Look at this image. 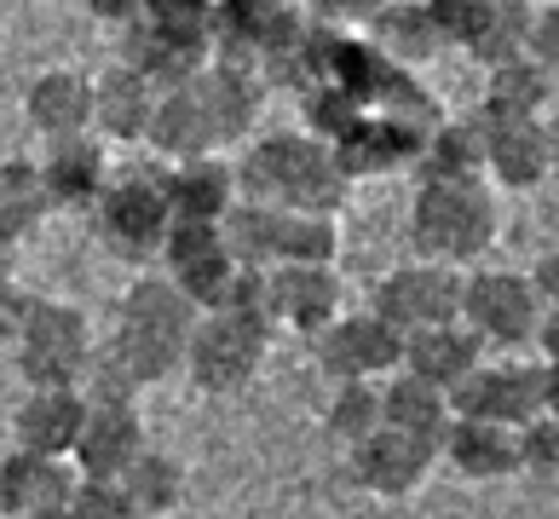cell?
I'll list each match as a JSON object with an SVG mask.
<instances>
[{"label":"cell","mask_w":559,"mask_h":519,"mask_svg":"<svg viewBox=\"0 0 559 519\" xmlns=\"http://www.w3.org/2000/svg\"><path fill=\"white\" fill-rule=\"evenodd\" d=\"M191 329H197V306L185 300L168 278H139L128 288V300H121V318H116V335L105 346V358L133 387H156L185 364Z\"/></svg>","instance_id":"cell-1"},{"label":"cell","mask_w":559,"mask_h":519,"mask_svg":"<svg viewBox=\"0 0 559 519\" xmlns=\"http://www.w3.org/2000/svg\"><path fill=\"white\" fill-rule=\"evenodd\" d=\"M237 191L248 202L335 214V202L346 197V168L329 144L306 139V133H277L248 151V162L237 168Z\"/></svg>","instance_id":"cell-2"},{"label":"cell","mask_w":559,"mask_h":519,"mask_svg":"<svg viewBox=\"0 0 559 519\" xmlns=\"http://www.w3.org/2000/svg\"><path fill=\"white\" fill-rule=\"evenodd\" d=\"M409 243L421 260L467 266L496 243V202L479 179H421L409 208Z\"/></svg>","instance_id":"cell-3"},{"label":"cell","mask_w":559,"mask_h":519,"mask_svg":"<svg viewBox=\"0 0 559 519\" xmlns=\"http://www.w3.org/2000/svg\"><path fill=\"white\" fill-rule=\"evenodd\" d=\"M272 335L277 323L265 318H242V311H209V318H197L191 329V346H185V369H191V381L202 392H242L248 381L260 376L265 352H272Z\"/></svg>","instance_id":"cell-4"},{"label":"cell","mask_w":559,"mask_h":519,"mask_svg":"<svg viewBox=\"0 0 559 519\" xmlns=\"http://www.w3.org/2000/svg\"><path fill=\"white\" fill-rule=\"evenodd\" d=\"M93 318L70 300H35L17 335V369L29 387H81L93 369Z\"/></svg>","instance_id":"cell-5"},{"label":"cell","mask_w":559,"mask_h":519,"mask_svg":"<svg viewBox=\"0 0 559 519\" xmlns=\"http://www.w3.org/2000/svg\"><path fill=\"white\" fill-rule=\"evenodd\" d=\"M93 232L121 260L162 255V248H168V232H174V208H168V185H162V174L110 179L105 197L93 202Z\"/></svg>","instance_id":"cell-6"},{"label":"cell","mask_w":559,"mask_h":519,"mask_svg":"<svg viewBox=\"0 0 559 519\" xmlns=\"http://www.w3.org/2000/svg\"><path fill=\"white\" fill-rule=\"evenodd\" d=\"M462 323L485 346H508V352L531 346L536 323H543V300H536V288H531V272H502V266L467 272V283H462Z\"/></svg>","instance_id":"cell-7"},{"label":"cell","mask_w":559,"mask_h":519,"mask_svg":"<svg viewBox=\"0 0 559 519\" xmlns=\"http://www.w3.org/2000/svg\"><path fill=\"white\" fill-rule=\"evenodd\" d=\"M462 283L467 278L444 260H409V266H399V272H386L376 283V306L369 311H381L399 335L462 323Z\"/></svg>","instance_id":"cell-8"},{"label":"cell","mask_w":559,"mask_h":519,"mask_svg":"<svg viewBox=\"0 0 559 519\" xmlns=\"http://www.w3.org/2000/svg\"><path fill=\"white\" fill-rule=\"evenodd\" d=\"M450 410L455 415H479V422H502V427H525L531 415L548 410V364H479L467 381L450 387Z\"/></svg>","instance_id":"cell-9"},{"label":"cell","mask_w":559,"mask_h":519,"mask_svg":"<svg viewBox=\"0 0 559 519\" xmlns=\"http://www.w3.org/2000/svg\"><path fill=\"white\" fill-rule=\"evenodd\" d=\"M312 341H318V369L329 381H376L386 369H404V335L381 311H341Z\"/></svg>","instance_id":"cell-10"},{"label":"cell","mask_w":559,"mask_h":519,"mask_svg":"<svg viewBox=\"0 0 559 519\" xmlns=\"http://www.w3.org/2000/svg\"><path fill=\"white\" fill-rule=\"evenodd\" d=\"M144 450H151V433H144L133 404H87L70 462L81 480H121Z\"/></svg>","instance_id":"cell-11"},{"label":"cell","mask_w":559,"mask_h":519,"mask_svg":"<svg viewBox=\"0 0 559 519\" xmlns=\"http://www.w3.org/2000/svg\"><path fill=\"white\" fill-rule=\"evenodd\" d=\"M144 133H151V144L168 162H191V156L214 151L225 133H219V116L209 104V87H202V70L191 81H179V87L156 93V110H151V128Z\"/></svg>","instance_id":"cell-12"},{"label":"cell","mask_w":559,"mask_h":519,"mask_svg":"<svg viewBox=\"0 0 559 519\" xmlns=\"http://www.w3.org/2000/svg\"><path fill=\"white\" fill-rule=\"evenodd\" d=\"M162 255H168V283L197 311L219 306L225 283H231V272H237V260L225 255V243H219V225H174Z\"/></svg>","instance_id":"cell-13"},{"label":"cell","mask_w":559,"mask_h":519,"mask_svg":"<svg viewBox=\"0 0 559 519\" xmlns=\"http://www.w3.org/2000/svg\"><path fill=\"white\" fill-rule=\"evenodd\" d=\"M432 456H439L432 445L409 439V433H399V427H381V433H369L364 445H352V473H358V485H364L369 496L399 503V496H409V491L427 485Z\"/></svg>","instance_id":"cell-14"},{"label":"cell","mask_w":559,"mask_h":519,"mask_svg":"<svg viewBox=\"0 0 559 519\" xmlns=\"http://www.w3.org/2000/svg\"><path fill=\"white\" fill-rule=\"evenodd\" d=\"M168 208H174V225H219L225 214L237 208V168L225 156H191V162H174L168 174Z\"/></svg>","instance_id":"cell-15"},{"label":"cell","mask_w":559,"mask_h":519,"mask_svg":"<svg viewBox=\"0 0 559 519\" xmlns=\"http://www.w3.org/2000/svg\"><path fill=\"white\" fill-rule=\"evenodd\" d=\"M439 450L473 485H496V480H513V473H520V427L479 422V415H455Z\"/></svg>","instance_id":"cell-16"},{"label":"cell","mask_w":559,"mask_h":519,"mask_svg":"<svg viewBox=\"0 0 559 519\" xmlns=\"http://www.w3.org/2000/svg\"><path fill=\"white\" fill-rule=\"evenodd\" d=\"M272 318L318 335L341 318V272L335 266H272Z\"/></svg>","instance_id":"cell-17"},{"label":"cell","mask_w":559,"mask_h":519,"mask_svg":"<svg viewBox=\"0 0 559 519\" xmlns=\"http://www.w3.org/2000/svg\"><path fill=\"white\" fill-rule=\"evenodd\" d=\"M81 422H87V399H81V387H29V399L17 404V415H12V433H17V450L64 456V462H70Z\"/></svg>","instance_id":"cell-18"},{"label":"cell","mask_w":559,"mask_h":519,"mask_svg":"<svg viewBox=\"0 0 559 519\" xmlns=\"http://www.w3.org/2000/svg\"><path fill=\"white\" fill-rule=\"evenodd\" d=\"M75 480L81 473L64 462V456H35V450H17L0 462V514L24 519L35 508H58L75 496Z\"/></svg>","instance_id":"cell-19"},{"label":"cell","mask_w":559,"mask_h":519,"mask_svg":"<svg viewBox=\"0 0 559 519\" xmlns=\"http://www.w3.org/2000/svg\"><path fill=\"white\" fill-rule=\"evenodd\" d=\"M40 179H47V197L52 208H93L110 185V162H105V144L93 133H70V139H52L47 162H40Z\"/></svg>","instance_id":"cell-20"},{"label":"cell","mask_w":559,"mask_h":519,"mask_svg":"<svg viewBox=\"0 0 559 519\" xmlns=\"http://www.w3.org/2000/svg\"><path fill=\"white\" fill-rule=\"evenodd\" d=\"M479 364H485V341L473 335L467 323H439V329L404 335V369L421 376V381H432V387H444V392L455 381H467Z\"/></svg>","instance_id":"cell-21"},{"label":"cell","mask_w":559,"mask_h":519,"mask_svg":"<svg viewBox=\"0 0 559 519\" xmlns=\"http://www.w3.org/2000/svg\"><path fill=\"white\" fill-rule=\"evenodd\" d=\"M485 174H496V179L508 185V191H536V185L554 174L543 121H496V116H490Z\"/></svg>","instance_id":"cell-22"},{"label":"cell","mask_w":559,"mask_h":519,"mask_svg":"<svg viewBox=\"0 0 559 519\" xmlns=\"http://www.w3.org/2000/svg\"><path fill=\"white\" fill-rule=\"evenodd\" d=\"M381 422L439 450L450 422H455V410H450V392L444 387H432V381H421V376H409V369H404V376H392L381 387Z\"/></svg>","instance_id":"cell-23"},{"label":"cell","mask_w":559,"mask_h":519,"mask_svg":"<svg viewBox=\"0 0 559 519\" xmlns=\"http://www.w3.org/2000/svg\"><path fill=\"white\" fill-rule=\"evenodd\" d=\"M29 121L47 139L93 133V75L87 70H47V75H35Z\"/></svg>","instance_id":"cell-24"},{"label":"cell","mask_w":559,"mask_h":519,"mask_svg":"<svg viewBox=\"0 0 559 519\" xmlns=\"http://www.w3.org/2000/svg\"><path fill=\"white\" fill-rule=\"evenodd\" d=\"M156 110V87L133 64H116L93 81V128L105 139H144Z\"/></svg>","instance_id":"cell-25"},{"label":"cell","mask_w":559,"mask_h":519,"mask_svg":"<svg viewBox=\"0 0 559 519\" xmlns=\"http://www.w3.org/2000/svg\"><path fill=\"white\" fill-rule=\"evenodd\" d=\"M485 144H490V116H455L439 121L421 144V179H479L485 174Z\"/></svg>","instance_id":"cell-26"},{"label":"cell","mask_w":559,"mask_h":519,"mask_svg":"<svg viewBox=\"0 0 559 519\" xmlns=\"http://www.w3.org/2000/svg\"><path fill=\"white\" fill-rule=\"evenodd\" d=\"M548 110H554V70L531 64V58H513V64L490 70L485 116H496V121H543Z\"/></svg>","instance_id":"cell-27"},{"label":"cell","mask_w":559,"mask_h":519,"mask_svg":"<svg viewBox=\"0 0 559 519\" xmlns=\"http://www.w3.org/2000/svg\"><path fill=\"white\" fill-rule=\"evenodd\" d=\"M335 248H341L335 214H312V208H277L272 266H335Z\"/></svg>","instance_id":"cell-28"},{"label":"cell","mask_w":559,"mask_h":519,"mask_svg":"<svg viewBox=\"0 0 559 519\" xmlns=\"http://www.w3.org/2000/svg\"><path fill=\"white\" fill-rule=\"evenodd\" d=\"M369 30H376V52L386 58V64H421V58H432L444 47L439 30H432V17H427V7H416V0L376 7Z\"/></svg>","instance_id":"cell-29"},{"label":"cell","mask_w":559,"mask_h":519,"mask_svg":"<svg viewBox=\"0 0 559 519\" xmlns=\"http://www.w3.org/2000/svg\"><path fill=\"white\" fill-rule=\"evenodd\" d=\"M47 179H40V162L29 156H12L0 162V237L7 243H24L40 220H47Z\"/></svg>","instance_id":"cell-30"},{"label":"cell","mask_w":559,"mask_h":519,"mask_svg":"<svg viewBox=\"0 0 559 519\" xmlns=\"http://www.w3.org/2000/svg\"><path fill=\"white\" fill-rule=\"evenodd\" d=\"M272 237H277V208L272 202L237 197V208L219 220V243L237 266H272Z\"/></svg>","instance_id":"cell-31"},{"label":"cell","mask_w":559,"mask_h":519,"mask_svg":"<svg viewBox=\"0 0 559 519\" xmlns=\"http://www.w3.org/2000/svg\"><path fill=\"white\" fill-rule=\"evenodd\" d=\"M121 485L133 491V503H139L144 514L162 519V514H174L179 496H185V468H179V456H168V450L151 445L128 473H121Z\"/></svg>","instance_id":"cell-32"},{"label":"cell","mask_w":559,"mask_h":519,"mask_svg":"<svg viewBox=\"0 0 559 519\" xmlns=\"http://www.w3.org/2000/svg\"><path fill=\"white\" fill-rule=\"evenodd\" d=\"M323 427L341 445H364L369 433H381V387L376 381H335V399L323 410Z\"/></svg>","instance_id":"cell-33"},{"label":"cell","mask_w":559,"mask_h":519,"mask_svg":"<svg viewBox=\"0 0 559 519\" xmlns=\"http://www.w3.org/2000/svg\"><path fill=\"white\" fill-rule=\"evenodd\" d=\"M202 87H209V104H214V116H219V133H225V139L242 133L248 121L260 116V81H254V75L214 64V70H202Z\"/></svg>","instance_id":"cell-34"},{"label":"cell","mask_w":559,"mask_h":519,"mask_svg":"<svg viewBox=\"0 0 559 519\" xmlns=\"http://www.w3.org/2000/svg\"><path fill=\"white\" fill-rule=\"evenodd\" d=\"M70 514L75 519H151V514L133 503V491L121 485V480H75Z\"/></svg>","instance_id":"cell-35"},{"label":"cell","mask_w":559,"mask_h":519,"mask_svg":"<svg viewBox=\"0 0 559 519\" xmlns=\"http://www.w3.org/2000/svg\"><path fill=\"white\" fill-rule=\"evenodd\" d=\"M496 12L502 7H490V0H427V17L439 30V40H455V47H473Z\"/></svg>","instance_id":"cell-36"},{"label":"cell","mask_w":559,"mask_h":519,"mask_svg":"<svg viewBox=\"0 0 559 519\" xmlns=\"http://www.w3.org/2000/svg\"><path fill=\"white\" fill-rule=\"evenodd\" d=\"M525 12H531V7H525ZM525 12H496L467 52L479 58L485 70H502V64H513V58H525Z\"/></svg>","instance_id":"cell-37"},{"label":"cell","mask_w":559,"mask_h":519,"mask_svg":"<svg viewBox=\"0 0 559 519\" xmlns=\"http://www.w3.org/2000/svg\"><path fill=\"white\" fill-rule=\"evenodd\" d=\"M520 473H543V480L559 473V415L543 410L520 427Z\"/></svg>","instance_id":"cell-38"},{"label":"cell","mask_w":559,"mask_h":519,"mask_svg":"<svg viewBox=\"0 0 559 519\" xmlns=\"http://www.w3.org/2000/svg\"><path fill=\"white\" fill-rule=\"evenodd\" d=\"M525 58L543 70H559V7H531L525 12Z\"/></svg>","instance_id":"cell-39"},{"label":"cell","mask_w":559,"mask_h":519,"mask_svg":"<svg viewBox=\"0 0 559 519\" xmlns=\"http://www.w3.org/2000/svg\"><path fill=\"white\" fill-rule=\"evenodd\" d=\"M29 306H35V295H24V288H12V283H0V346H17Z\"/></svg>","instance_id":"cell-40"},{"label":"cell","mask_w":559,"mask_h":519,"mask_svg":"<svg viewBox=\"0 0 559 519\" xmlns=\"http://www.w3.org/2000/svg\"><path fill=\"white\" fill-rule=\"evenodd\" d=\"M531 288H536V300H543V311H548V306H559V248L531 266Z\"/></svg>","instance_id":"cell-41"},{"label":"cell","mask_w":559,"mask_h":519,"mask_svg":"<svg viewBox=\"0 0 559 519\" xmlns=\"http://www.w3.org/2000/svg\"><path fill=\"white\" fill-rule=\"evenodd\" d=\"M93 17H105V24H121V30H133L139 17H144V0H87Z\"/></svg>","instance_id":"cell-42"},{"label":"cell","mask_w":559,"mask_h":519,"mask_svg":"<svg viewBox=\"0 0 559 519\" xmlns=\"http://www.w3.org/2000/svg\"><path fill=\"white\" fill-rule=\"evenodd\" d=\"M536 346H543V364H559V306L543 311V323H536Z\"/></svg>","instance_id":"cell-43"},{"label":"cell","mask_w":559,"mask_h":519,"mask_svg":"<svg viewBox=\"0 0 559 519\" xmlns=\"http://www.w3.org/2000/svg\"><path fill=\"white\" fill-rule=\"evenodd\" d=\"M323 12H335V17H358V12H369L376 17V0H318Z\"/></svg>","instance_id":"cell-44"},{"label":"cell","mask_w":559,"mask_h":519,"mask_svg":"<svg viewBox=\"0 0 559 519\" xmlns=\"http://www.w3.org/2000/svg\"><path fill=\"white\" fill-rule=\"evenodd\" d=\"M543 133H548V162H554V174H559V110L543 116Z\"/></svg>","instance_id":"cell-45"},{"label":"cell","mask_w":559,"mask_h":519,"mask_svg":"<svg viewBox=\"0 0 559 519\" xmlns=\"http://www.w3.org/2000/svg\"><path fill=\"white\" fill-rule=\"evenodd\" d=\"M548 415H559V364H548Z\"/></svg>","instance_id":"cell-46"},{"label":"cell","mask_w":559,"mask_h":519,"mask_svg":"<svg viewBox=\"0 0 559 519\" xmlns=\"http://www.w3.org/2000/svg\"><path fill=\"white\" fill-rule=\"evenodd\" d=\"M12 248H17V243L0 237V283H12Z\"/></svg>","instance_id":"cell-47"},{"label":"cell","mask_w":559,"mask_h":519,"mask_svg":"<svg viewBox=\"0 0 559 519\" xmlns=\"http://www.w3.org/2000/svg\"><path fill=\"white\" fill-rule=\"evenodd\" d=\"M24 519H75V514H70V503H58V508H35V514H24Z\"/></svg>","instance_id":"cell-48"},{"label":"cell","mask_w":559,"mask_h":519,"mask_svg":"<svg viewBox=\"0 0 559 519\" xmlns=\"http://www.w3.org/2000/svg\"><path fill=\"white\" fill-rule=\"evenodd\" d=\"M490 7H502V12H525L531 0H490Z\"/></svg>","instance_id":"cell-49"},{"label":"cell","mask_w":559,"mask_h":519,"mask_svg":"<svg viewBox=\"0 0 559 519\" xmlns=\"http://www.w3.org/2000/svg\"><path fill=\"white\" fill-rule=\"evenodd\" d=\"M554 110H559V70H554Z\"/></svg>","instance_id":"cell-50"}]
</instances>
